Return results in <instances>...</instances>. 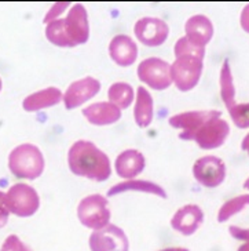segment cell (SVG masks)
<instances>
[{
	"instance_id": "cell-1",
	"label": "cell",
	"mask_w": 249,
	"mask_h": 251,
	"mask_svg": "<svg viewBox=\"0 0 249 251\" xmlns=\"http://www.w3.org/2000/svg\"><path fill=\"white\" fill-rule=\"evenodd\" d=\"M68 166L76 177H83L103 182L112 176V162L109 156L94 142L79 140L68 151Z\"/></svg>"
},
{
	"instance_id": "cell-2",
	"label": "cell",
	"mask_w": 249,
	"mask_h": 251,
	"mask_svg": "<svg viewBox=\"0 0 249 251\" xmlns=\"http://www.w3.org/2000/svg\"><path fill=\"white\" fill-rule=\"evenodd\" d=\"M44 166L43 153L33 144L18 145L8 155V169L14 177L21 179H36L43 174Z\"/></svg>"
},
{
	"instance_id": "cell-3",
	"label": "cell",
	"mask_w": 249,
	"mask_h": 251,
	"mask_svg": "<svg viewBox=\"0 0 249 251\" xmlns=\"http://www.w3.org/2000/svg\"><path fill=\"white\" fill-rule=\"evenodd\" d=\"M112 211L109 208V201L108 199L99 195H88L84 199L80 200L77 206V218L83 226L91 229V230H98L103 226L109 225Z\"/></svg>"
},
{
	"instance_id": "cell-4",
	"label": "cell",
	"mask_w": 249,
	"mask_h": 251,
	"mask_svg": "<svg viewBox=\"0 0 249 251\" xmlns=\"http://www.w3.org/2000/svg\"><path fill=\"white\" fill-rule=\"evenodd\" d=\"M6 207L10 214L28 218L37 213L40 196L30 185L15 184L6 192Z\"/></svg>"
},
{
	"instance_id": "cell-5",
	"label": "cell",
	"mask_w": 249,
	"mask_h": 251,
	"mask_svg": "<svg viewBox=\"0 0 249 251\" xmlns=\"http://www.w3.org/2000/svg\"><path fill=\"white\" fill-rule=\"evenodd\" d=\"M204 69V59L179 57L171 64L172 84L182 93H187L198 84Z\"/></svg>"
},
{
	"instance_id": "cell-6",
	"label": "cell",
	"mask_w": 249,
	"mask_h": 251,
	"mask_svg": "<svg viewBox=\"0 0 249 251\" xmlns=\"http://www.w3.org/2000/svg\"><path fill=\"white\" fill-rule=\"evenodd\" d=\"M138 77L149 89L164 91L172 86L171 64L158 57L143 59L138 65Z\"/></svg>"
},
{
	"instance_id": "cell-7",
	"label": "cell",
	"mask_w": 249,
	"mask_h": 251,
	"mask_svg": "<svg viewBox=\"0 0 249 251\" xmlns=\"http://www.w3.org/2000/svg\"><path fill=\"white\" fill-rule=\"evenodd\" d=\"M88 246L91 251H130L128 236L114 224L92 230L88 237Z\"/></svg>"
},
{
	"instance_id": "cell-8",
	"label": "cell",
	"mask_w": 249,
	"mask_h": 251,
	"mask_svg": "<svg viewBox=\"0 0 249 251\" xmlns=\"http://www.w3.org/2000/svg\"><path fill=\"white\" fill-rule=\"evenodd\" d=\"M226 164L213 155H206L196 160L193 166V177L205 188H218L226 179Z\"/></svg>"
},
{
	"instance_id": "cell-9",
	"label": "cell",
	"mask_w": 249,
	"mask_h": 251,
	"mask_svg": "<svg viewBox=\"0 0 249 251\" xmlns=\"http://www.w3.org/2000/svg\"><path fill=\"white\" fill-rule=\"evenodd\" d=\"M222 112L209 109V111H190L182 112L174 115L172 118H169L168 123L171 127H174L176 130H181L179 138L183 141H193L194 134L205 125L206 122H209L211 119L220 118Z\"/></svg>"
},
{
	"instance_id": "cell-10",
	"label": "cell",
	"mask_w": 249,
	"mask_h": 251,
	"mask_svg": "<svg viewBox=\"0 0 249 251\" xmlns=\"http://www.w3.org/2000/svg\"><path fill=\"white\" fill-rule=\"evenodd\" d=\"M134 33L143 46L158 47L168 39L169 25L157 17H143L134 25Z\"/></svg>"
},
{
	"instance_id": "cell-11",
	"label": "cell",
	"mask_w": 249,
	"mask_h": 251,
	"mask_svg": "<svg viewBox=\"0 0 249 251\" xmlns=\"http://www.w3.org/2000/svg\"><path fill=\"white\" fill-rule=\"evenodd\" d=\"M101 91V81L92 77L86 76L79 80H74L69 84V87L64 93V105L68 111L80 108L81 105L88 102Z\"/></svg>"
},
{
	"instance_id": "cell-12",
	"label": "cell",
	"mask_w": 249,
	"mask_h": 251,
	"mask_svg": "<svg viewBox=\"0 0 249 251\" xmlns=\"http://www.w3.org/2000/svg\"><path fill=\"white\" fill-rule=\"evenodd\" d=\"M230 134V126L225 119L215 118L206 122L197 133L194 134L193 141H196L198 148L204 151H212L220 148Z\"/></svg>"
},
{
	"instance_id": "cell-13",
	"label": "cell",
	"mask_w": 249,
	"mask_h": 251,
	"mask_svg": "<svg viewBox=\"0 0 249 251\" xmlns=\"http://www.w3.org/2000/svg\"><path fill=\"white\" fill-rule=\"evenodd\" d=\"M65 30L73 46L86 45L90 39V21L84 4L76 3L69 8V13L64 18Z\"/></svg>"
},
{
	"instance_id": "cell-14",
	"label": "cell",
	"mask_w": 249,
	"mask_h": 251,
	"mask_svg": "<svg viewBox=\"0 0 249 251\" xmlns=\"http://www.w3.org/2000/svg\"><path fill=\"white\" fill-rule=\"evenodd\" d=\"M203 222L204 211L201 210V207L197 204H184L171 218V226L183 236H191L197 232Z\"/></svg>"
},
{
	"instance_id": "cell-15",
	"label": "cell",
	"mask_w": 249,
	"mask_h": 251,
	"mask_svg": "<svg viewBox=\"0 0 249 251\" xmlns=\"http://www.w3.org/2000/svg\"><path fill=\"white\" fill-rule=\"evenodd\" d=\"M109 55L112 61L118 67H132L138 58L136 42L128 35H117L110 40Z\"/></svg>"
},
{
	"instance_id": "cell-16",
	"label": "cell",
	"mask_w": 249,
	"mask_h": 251,
	"mask_svg": "<svg viewBox=\"0 0 249 251\" xmlns=\"http://www.w3.org/2000/svg\"><path fill=\"white\" fill-rule=\"evenodd\" d=\"M146 167V157L138 149H125L116 157L114 170L123 179H134Z\"/></svg>"
},
{
	"instance_id": "cell-17",
	"label": "cell",
	"mask_w": 249,
	"mask_h": 251,
	"mask_svg": "<svg viewBox=\"0 0 249 251\" xmlns=\"http://www.w3.org/2000/svg\"><path fill=\"white\" fill-rule=\"evenodd\" d=\"M184 33L191 45L205 49L213 37V24L206 15H193L184 24Z\"/></svg>"
},
{
	"instance_id": "cell-18",
	"label": "cell",
	"mask_w": 249,
	"mask_h": 251,
	"mask_svg": "<svg viewBox=\"0 0 249 251\" xmlns=\"http://www.w3.org/2000/svg\"><path fill=\"white\" fill-rule=\"evenodd\" d=\"M83 116L90 125L102 127L117 123L121 119V111L109 101H102L86 106L83 109Z\"/></svg>"
},
{
	"instance_id": "cell-19",
	"label": "cell",
	"mask_w": 249,
	"mask_h": 251,
	"mask_svg": "<svg viewBox=\"0 0 249 251\" xmlns=\"http://www.w3.org/2000/svg\"><path fill=\"white\" fill-rule=\"evenodd\" d=\"M125 192H140L158 196L161 199H167V192L161 185L156 184L153 181H146V179H125L123 182L113 185L108 191V196H117L120 193Z\"/></svg>"
},
{
	"instance_id": "cell-20",
	"label": "cell",
	"mask_w": 249,
	"mask_h": 251,
	"mask_svg": "<svg viewBox=\"0 0 249 251\" xmlns=\"http://www.w3.org/2000/svg\"><path fill=\"white\" fill-rule=\"evenodd\" d=\"M61 101H64V93L57 87H48L26 97L22 101V108L26 112H39L55 106Z\"/></svg>"
},
{
	"instance_id": "cell-21",
	"label": "cell",
	"mask_w": 249,
	"mask_h": 251,
	"mask_svg": "<svg viewBox=\"0 0 249 251\" xmlns=\"http://www.w3.org/2000/svg\"><path fill=\"white\" fill-rule=\"evenodd\" d=\"M154 116V101L149 90L140 86L136 90L135 105H134V120L138 127L147 128L152 125Z\"/></svg>"
},
{
	"instance_id": "cell-22",
	"label": "cell",
	"mask_w": 249,
	"mask_h": 251,
	"mask_svg": "<svg viewBox=\"0 0 249 251\" xmlns=\"http://www.w3.org/2000/svg\"><path fill=\"white\" fill-rule=\"evenodd\" d=\"M108 98L109 102L117 106L120 111H124L131 106L135 100V90L130 83L125 81H116L113 83L108 90Z\"/></svg>"
},
{
	"instance_id": "cell-23",
	"label": "cell",
	"mask_w": 249,
	"mask_h": 251,
	"mask_svg": "<svg viewBox=\"0 0 249 251\" xmlns=\"http://www.w3.org/2000/svg\"><path fill=\"white\" fill-rule=\"evenodd\" d=\"M220 97L222 101L226 105V108L230 109L231 106H234L235 103V87L234 79L231 74V68L228 64V59H225L222 69H220Z\"/></svg>"
},
{
	"instance_id": "cell-24",
	"label": "cell",
	"mask_w": 249,
	"mask_h": 251,
	"mask_svg": "<svg viewBox=\"0 0 249 251\" xmlns=\"http://www.w3.org/2000/svg\"><path fill=\"white\" fill-rule=\"evenodd\" d=\"M45 37L54 46L64 47V49L74 47L73 43L70 42V39L68 36V33H66L64 18L55 20V21L45 25Z\"/></svg>"
},
{
	"instance_id": "cell-25",
	"label": "cell",
	"mask_w": 249,
	"mask_h": 251,
	"mask_svg": "<svg viewBox=\"0 0 249 251\" xmlns=\"http://www.w3.org/2000/svg\"><path fill=\"white\" fill-rule=\"evenodd\" d=\"M249 206V193L248 195H240L237 198L225 201L222 207L218 211V222L223 224V222L228 221L231 217H234L235 214L241 213L244 208H247Z\"/></svg>"
},
{
	"instance_id": "cell-26",
	"label": "cell",
	"mask_w": 249,
	"mask_h": 251,
	"mask_svg": "<svg viewBox=\"0 0 249 251\" xmlns=\"http://www.w3.org/2000/svg\"><path fill=\"white\" fill-rule=\"evenodd\" d=\"M174 52H175V58H179V57H196V58L201 59L205 58V49L191 45L184 36L179 37L176 40Z\"/></svg>"
},
{
	"instance_id": "cell-27",
	"label": "cell",
	"mask_w": 249,
	"mask_h": 251,
	"mask_svg": "<svg viewBox=\"0 0 249 251\" xmlns=\"http://www.w3.org/2000/svg\"><path fill=\"white\" fill-rule=\"evenodd\" d=\"M227 111L238 128H249V103H235Z\"/></svg>"
},
{
	"instance_id": "cell-28",
	"label": "cell",
	"mask_w": 249,
	"mask_h": 251,
	"mask_svg": "<svg viewBox=\"0 0 249 251\" xmlns=\"http://www.w3.org/2000/svg\"><path fill=\"white\" fill-rule=\"evenodd\" d=\"M228 232L233 239L244 242L237 251H249V228H240V226L231 225L228 228Z\"/></svg>"
},
{
	"instance_id": "cell-29",
	"label": "cell",
	"mask_w": 249,
	"mask_h": 251,
	"mask_svg": "<svg viewBox=\"0 0 249 251\" xmlns=\"http://www.w3.org/2000/svg\"><path fill=\"white\" fill-rule=\"evenodd\" d=\"M68 7H72L70 6V3H68V1H61V3H55L54 6H52L50 10H48V13L44 15V24L47 25V24L52 23V21H55V20H59V17L61 14H64Z\"/></svg>"
},
{
	"instance_id": "cell-30",
	"label": "cell",
	"mask_w": 249,
	"mask_h": 251,
	"mask_svg": "<svg viewBox=\"0 0 249 251\" xmlns=\"http://www.w3.org/2000/svg\"><path fill=\"white\" fill-rule=\"evenodd\" d=\"M25 243H22V240L17 235H10L4 240V243L1 244L0 251H23Z\"/></svg>"
},
{
	"instance_id": "cell-31",
	"label": "cell",
	"mask_w": 249,
	"mask_h": 251,
	"mask_svg": "<svg viewBox=\"0 0 249 251\" xmlns=\"http://www.w3.org/2000/svg\"><path fill=\"white\" fill-rule=\"evenodd\" d=\"M240 24H241L242 29L249 33V4L242 8L241 15H240Z\"/></svg>"
},
{
	"instance_id": "cell-32",
	"label": "cell",
	"mask_w": 249,
	"mask_h": 251,
	"mask_svg": "<svg viewBox=\"0 0 249 251\" xmlns=\"http://www.w3.org/2000/svg\"><path fill=\"white\" fill-rule=\"evenodd\" d=\"M0 211H6L8 213L7 207H6V193L0 191Z\"/></svg>"
},
{
	"instance_id": "cell-33",
	"label": "cell",
	"mask_w": 249,
	"mask_h": 251,
	"mask_svg": "<svg viewBox=\"0 0 249 251\" xmlns=\"http://www.w3.org/2000/svg\"><path fill=\"white\" fill-rule=\"evenodd\" d=\"M8 215L10 213H6V211H0V228H3L8 221Z\"/></svg>"
},
{
	"instance_id": "cell-34",
	"label": "cell",
	"mask_w": 249,
	"mask_h": 251,
	"mask_svg": "<svg viewBox=\"0 0 249 251\" xmlns=\"http://www.w3.org/2000/svg\"><path fill=\"white\" fill-rule=\"evenodd\" d=\"M241 149L242 151H245V152H248L249 156V133L244 137V140L241 142Z\"/></svg>"
},
{
	"instance_id": "cell-35",
	"label": "cell",
	"mask_w": 249,
	"mask_h": 251,
	"mask_svg": "<svg viewBox=\"0 0 249 251\" xmlns=\"http://www.w3.org/2000/svg\"><path fill=\"white\" fill-rule=\"evenodd\" d=\"M158 251H190L186 247H168V249H162V250Z\"/></svg>"
},
{
	"instance_id": "cell-36",
	"label": "cell",
	"mask_w": 249,
	"mask_h": 251,
	"mask_svg": "<svg viewBox=\"0 0 249 251\" xmlns=\"http://www.w3.org/2000/svg\"><path fill=\"white\" fill-rule=\"evenodd\" d=\"M242 186H244V189H248L249 191V178H247V179H245V182H244V185H242Z\"/></svg>"
},
{
	"instance_id": "cell-37",
	"label": "cell",
	"mask_w": 249,
	"mask_h": 251,
	"mask_svg": "<svg viewBox=\"0 0 249 251\" xmlns=\"http://www.w3.org/2000/svg\"><path fill=\"white\" fill-rule=\"evenodd\" d=\"M23 251H33V250L30 249L29 246H26V244H25V247H23Z\"/></svg>"
},
{
	"instance_id": "cell-38",
	"label": "cell",
	"mask_w": 249,
	"mask_h": 251,
	"mask_svg": "<svg viewBox=\"0 0 249 251\" xmlns=\"http://www.w3.org/2000/svg\"><path fill=\"white\" fill-rule=\"evenodd\" d=\"M1 87H3V81H1V79H0V91H1Z\"/></svg>"
}]
</instances>
